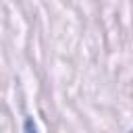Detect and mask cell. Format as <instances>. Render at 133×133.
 Listing matches in <instances>:
<instances>
[{"mask_svg":"<svg viewBox=\"0 0 133 133\" xmlns=\"http://www.w3.org/2000/svg\"><path fill=\"white\" fill-rule=\"evenodd\" d=\"M23 131H25V133H37V127H35V123H33V118H31V116H27V118H25Z\"/></svg>","mask_w":133,"mask_h":133,"instance_id":"cell-1","label":"cell"},{"mask_svg":"<svg viewBox=\"0 0 133 133\" xmlns=\"http://www.w3.org/2000/svg\"><path fill=\"white\" fill-rule=\"evenodd\" d=\"M129 133H133V129H131V131H129Z\"/></svg>","mask_w":133,"mask_h":133,"instance_id":"cell-2","label":"cell"}]
</instances>
